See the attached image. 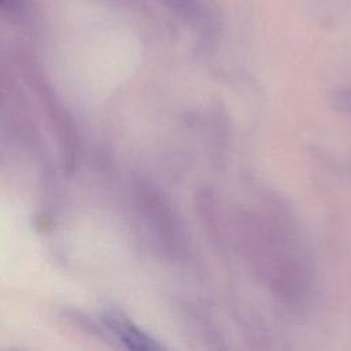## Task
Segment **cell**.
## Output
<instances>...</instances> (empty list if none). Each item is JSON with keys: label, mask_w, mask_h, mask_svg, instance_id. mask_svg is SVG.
<instances>
[{"label": "cell", "mask_w": 351, "mask_h": 351, "mask_svg": "<svg viewBox=\"0 0 351 351\" xmlns=\"http://www.w3.org/2000/svg\"><path fill=\"white\" fill-rule=\"evenodd\" d=\"M104 325L130 350L158 351L162 346L149 335L143 332L129 317L119 310H108L103 314Z\"/></svg>", "instance_id": "6da1fadb"}, {"label": "cell", "mask_w": 351, "mask_h": 351, "mask_svg": "<svg viewBox=\"0 0 351 351\" xmlns=\"http://www.w3.org/2000/svg\"><path fill=\"white\" fill-rule=\"evenodd\" d=\"M18 4H19V0H0V7L8 8V10L16 7Z\"/></svg>", "instance_id": "7a4b0ae2"}]
</instances>
